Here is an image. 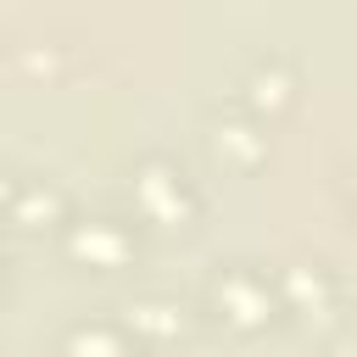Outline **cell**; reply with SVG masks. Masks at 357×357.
<instances>
[{"mask_svg": "<svg viewBox=\"0 0 357 357\" xmlns=\"http://www.w3.org/2000/svg\"><path fill=\"white\" fill-rule=\"evenodd\" d=\"M6 206H11V223H17V234H39V229L61 223V212H67L61 190H56V184H45V178H11V195H6Z\"/></svg>", "mask_w": 357, "mask_h": 357, "instance_id": "obj_1", "label": "cell"}, {"mask_svg": "<svg viewBox=\"0 0 357 357\" xmlns=\"http://www.w3.org/2000/svg\"><path fill=\"white\" fill-rule=\"evenodd\" d=\"M67 257L106 273V268H117V262L128 257V234H123L112 218H84V223L67 229Z\"/></svg>", "mask_w": 357, "mask_h": 357, "instance_id": "obj_2", "label": "cell"}, {"mask_svg": "<svg viewBox=\"0 0 357 357\" xmlns=\"http://www.w3.org/2000/svg\"><path fill=\"white\" fill-rule=\"evenodd\" d=\"M134 201H139L145 218H162V223L184 218V184H178V173L167 162H145L134 173Z\"/></svg>", "mask_w": 357, "mask_h": 357, "instance_id": "obj_3", "label": "cell"}, {"mask_svg": "<svg viewBox=\"0 0 357 357\" xmlns=\"http://www.w3.org/2000/svg\"><path fill=\"white\" fill-rule=\"evenodd\" d=\"M212 296H218V307H229V318L245 324V329L268 318V284H262L251 268H229V273H218Z\"/></svg>", "mask_w": 357, "mask_h": 357, "instance_id": "obj_4", "label": "cell"}, {"mask_svg": "<svg viewBox=\"0 0 357 357\" xmlns=\"http://www.w3.org/2000/svg\"><path fill=\"white\" fill-rule=\"evenodd\" d=\"M61 357H128V340L112 324H73L61 340Z\"/></svg>", "mask_w": 357, "mask_h": 357, "instance_id": "obj_5", "label": "cell"}, {"mask_svg": "<svg viewBox=\"0 0 357 357\" xmlns=\"http://www.w3.org/2000/svg\"><path fill=\"white\" fill-rule=\"evenodd\" d=\"M284 100H290V78H284L279 67H273V73L257 67V78H251V106H284Z\"/></svg>", "mask_w": 357, "mask_h": 357, "instance_id": "obj_6", "label": "cell"}]
</instances>
